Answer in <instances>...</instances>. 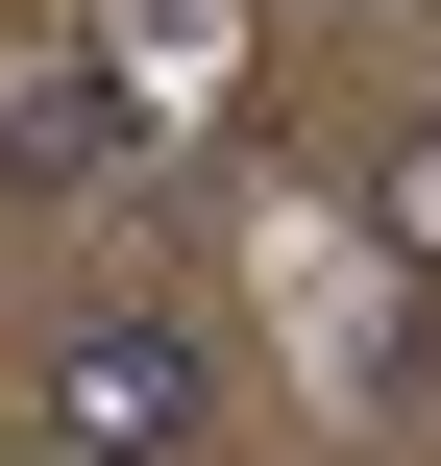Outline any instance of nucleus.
<instances>
[{"label":"nucleus","mask_w":441,"mask_h":466,"mask_svg":"<svg viewBox=\"0 0 441 466\" xmlns=\"http://www.w3.org/2000/svg\"><path fill=\"white\" fill-rule=\"evenodd\" d=\"M344 221H368V246H393V270L441 295V98H417V123H368V172H344Z\"/></svg>","instance_id":"f03ea898"},{"label":"nucleus","mask_w":441,"mask_h":466,"mask_svg":"<svg viewBox=\"0 0 441 466\" xmlns=\"http://www.w3.org/2000/svg\"><path fill=\"white\" fill-rule=\"evenodd\" d=\"M25 418H49V466H196V442H221V344L147 319V295H98V319H49Z\"/></svg>","instance_id":"f257e3e1"}]
</instances>
